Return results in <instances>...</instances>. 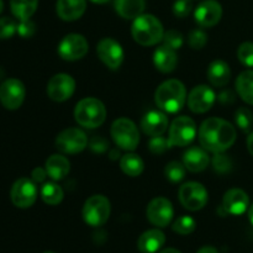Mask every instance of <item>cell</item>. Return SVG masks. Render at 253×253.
<instances>
[{
  "mask_svg": "<svg viewBox=\"0 0 253 253\" xmlns=\"http://www.w3.org/2000/svg\"><path fill=\"white\" fill-rule=\"evenodd\" d=\"M172 229L173 231L179 235H183V236L184 235H190L197 229V222H195V220L193 217L184 215V216H179L173 222Z\"/></svg>",
  "mask_w": 253,
  "mask_h": 253,
  "instance_id": "cell-31",
  "label": "cell"
},
{
  "mask_svg": "<svg viewBox=\"0 0 253 253\" xmlns=\"http://www.w3.org/2000/svg\"><path fill=\"white\" fill-rule=\"evenodd\" d=\"M111 137L114 142L125 151H133L140 142V133L137 126L130 119H116L111 125Z\"/></svg>",
  "mask_w": 253,
  "mask_h": 253,
  "instance_id": "cell-5",
  "label": "cell"
},
{
  "mask_svg": "<svg viewBox=\"0 0 253 253\" xmlns=\"http://www.w3.org/2000/svg\"><path fill=\"white\" fill-rule=\"evenodd\" d=\"M36 32V25L32 22L31 20H22L20 24L17 25V34L22 37V39H30Z\"/></svg>",
  "mask_w": 253,
  "mask_h": 253,
  "instance_id": "cell-41",
  "label": "cell"
},
{
  "mask_svg": "<svg viewBox=\"0 0 253 253\" xmlns=\"http://www.w3.org/2000/svg\"><path fill=\"white\" fill-rule=\"evenodd\" d=\"M110 202L104 195H93L85 202L83 207V219L85 224L93 227L103 226L110 216Z\"/></svg>",
  "mask_w": 253,
  "mask_h": 253,
  "instance_id": "cell-6",
  "label": "cell"
},
{
  "mask_svg": "<svg viewBox=\"0 0 253 253\" xmlns=\"http://www.w3.org/2000/svg\"><path fill=\"white\" fill-rule=\"evenodd\" d=\"M147 219L157 227H166L170 224L174 215L172 203L166 198H155L147 205Z\"/></svg>",
  "mask_w": 253,
  "mask_h": 253,
  "instance_id": "cell-15",
  "label": "cell"
},
{
  "mask_svg": "<svg viewBox=\"0 0 253 253\" xmlns=\"http://www.w3.org/2000/svg\"><path fill=\"white\" fill-rule=\"evenodd\" d=\"M208 79H209L210 84L216 88H222L226 85L231 78V71L226 62L217 61L211 62L208 67Z\"/></svg>",
  "mask_w": 253,
  "mask_h": 253,
  "instance_id": "cell-24",
  "label": "cell"
},
{
  "mask_svg": "<svg viewBox=\"0 0 253 253\" xmlns=\"http://www.w3.org/2000/svg\"><path fill=\"white\" fill-rule=\"evenodd\" d=\"M179 202L185 209L198 211L208 203V190L198 182L184 183L179 188Z\"/></svg>",
  "mask_w": 253,
  "mask_h": 253,
  "instance_id": "cell-9",
  "label": "cell"
},
{
  "mask_svg": "<svg viewBox=\"0 0 253 253\" xmlns=\"http://www.w3.org/2000/svg\"><path fill=\"white\" fill-rule=\"evenodd\" d=\"M214 90L210 86L198 85L188 95V106L195 114H204L212 108L215 103Z\"/></svg>",
  "mask_w": 253,
  "mask_h": 253,
  "instance_id": "cell-16",
  "label": "cell"
},
{
  "mask_svg": "<svg viewBox=\"0 0 253 253\" xmlns=\"http://www.w3.org/2000/svg\"><path fill=\"white\" fill-rule=\"evenodd\" d=\"M185 166L183 163L177 162V161H173L169 162L165 168V175L168 180H170L172 183H178L184 178L185 175Z\"/></svg>",
  "mask_w": 253,
  "mask_h": 253,
  "instance_id": "cell-33",
  "label": "cell"
},
{
  "mask_svg": "<svg viewBox=\"0 0 253 253\" xmlns=\"http://www.w3.org/2000/svg\"><path fill=\"white\" fill-rule=\"evenodd\" d=\"M63 189L56 183H46L41 188V198L46 204L58 205L63 200Z\"/></svg>",
  "mask_w": 253,
  "mask_h": 253,
  "instance_id": "cell-30",
  "label": "cell"
},
{
  "mask_svg": "<svg viewBox=\"0 0 253 253\" xmlns=\"http://www.w3.org/2000/svg\"><path fill=\"white\" fill-rule=\"evenodd\" d=\"M235 123L244 132H250L253 126L252 111L247 108H239L235 113Z\"/></svg>",
  "mask_w": 253,
  "mask_h": 253,
  "instance_id": "cell-32",
  "label": "cell"
},
{
  "mask_svg": "<svg viewBox=\"0 0 253 253\" xmlns=\"http://www.w3.org/2000/svg\"><path fill=\"white\" fill-rule=\"evenodd\" d=\"M208 36L202 30H193L188 37V43L193 49H202L207 44Z\"/></svg>",
  "mask_w": 253,
  "mask_h": 253,
  "instance_id": "cell-38",
  "label": "cell"
},
{
  "mask_svg": "<svg viewBox=\"0 0 253 253\" xmlns=\"http://www.w3.org/2000/svg\"><path fill=\"white\" fill-rule=\"evenodd\" d=\"M166 242V236L161 230L152 229L143 232L137 240V249L141 253H156Z\"/></svg>",
  "mask_w": 253,
  "mask_h": 253,
  "instance_id": "cell-21",
  "label": "cell"
},
{
  "mask_svg": "<svg viewBox=\"0 0 253 253\" xmlns=\"http://www.w3.org/2000/svg\"><path fill=\"white\" fill-rule=\"evenodd\" d=\"M212 166L214 169L219 173H227L232 167V162L230 157L222 153H215L214 158H212Z\"/></svg>",
  "mask_w": 253,
  "mask_h": 253,
  "instance_id": "cell-39",
  "label": "cell"
},
{
  "mask_svg": "<svg viewBox=\"0 0 253 253\" xmlns=\"http://www.w3.org/2000/svg\"><path fill=\"white\" fill-rule=\"evenodd\" d=\"M155 67L162 73H170L175 69L178 63V57L174 49L169 48L166 44L157 47L153 53Z\"/></svg>",
  "mask_w": 253,
  "mask_h": 253,
  "instance_id": "cell-23",
  "label": "cell"
},
{
  "mask_svg": "<svg viewBox=\"0 0 253 253\" xmlns=\"http://www.w3.org/2000/svg\"><path fill=\"white\" fill-rule=\"evenodd\" d=\"M131 34L141 46H153L162 41L165 30L157 17L151 14H142L133 20Z\"/></svg>",
  "mask_w": 253,
  "mask_h": 253,
  "instance_id": "cell-3",
  "label": "cell"
},
{
  "mask_svg": "<svg viewBox=\"0 0 253 253\" xmlns=\"http://www.w3.org/2000/svg\"><path fill=\"white\" fill-rule=\"evenodd\" d=\"M148 148L153 155H162L165 153L168 148H170L169 140L162 136H155L151 138L150 143H148Z\"/></svg>",
  "mask_w": 253,
  "mask_h": 253,
  "instance_id": "cell-37",
  "label": "cell"
},
{
  "mask_svg": "<svg viewBox=\"0 0 253 253\" xmlns=\"http://www.w3.org/2000/svg\"><path fill=\"white\" fill-rule=\"evenodd\" d=\"M17 32V25L10 17H0V40L11 39Z\"/></svg>",
  "mask_w": 253,
  "mask_h": 253,
  "instance_id": "cell-36",
  "label": "cell"
},
{
  "mask_svg": "<svg viewBox=\"0 0 253 253\" xmlns=\"http://www.w3.org/2000/svg\"><path fill=\"white\" fill-rule=\"evenodd\" d=\"M44 253H54V252H51V251H47V252H44Z\"/></svg>",
  "mask_w": 253,
  "mask_h": 253,
  "instance_id": "cell-51",
  "label": "cell"
},
{
  "mask_svg": "<svg viewBox=\"0 0 253 253\" xmlns=\"http://www.w3.org/2000/svg\"><path fill=\"white\" fill-rule=\"evenodd\" d=\"M210 158L208 153L200 147H190L185 151L183 156V165L188 170L193 173H199L207 169Z\"/></svg>",
  "mask_w": 253,
  "mask_h": 253,
  "instance_id": "cell-22",
  "label": "cell"
},
{
  "mask_svg": "<svg viewBox=\"0 0 253 253\" xmlns=\"http://www.w3.org/2000/svg\"><path fill=\"white\" fill-rule=\"evenodd\" d=\"M249 219L250 221H251V224L253 225V204L251 205V208H250L249 210Z\"/></svg>",
  "mask_w": 253,
  "mask_h": 253,
  "instance_id": "cell-48",
  "label": "cell"
},
{
  "mask_svg": "<svg viewBox=\"0 0 253 253\" xmlns=\"http://www.w3.org/2000/svg\"><path fill=\"white\" fill-rule=\"evenodd\" d=\"M145 7V0H115L116 12L126 20H135L143 14Z\"/></svg>",
  "mask_w": 253,
  "mask_h": 253,
  "instance_id": "cell-26",
  "label": "cell"
},
{
  "mask_svg": "<svg viewBox=\"0 0 253 253\" xmlns=\"http://www.w3.org/2000/svg\"><path fill=\"white\" fill-rule=\"evenodd\" d=\"M222 7L216 0H205L200 2L194 12L197 24L202 27H212L221 20Z\"/></svg>",
  "mask_w": 253,
  "mask_h": 253,
  "instance_id": "cell-17",
  "label": "cell"
},
{
  "mask_svg": "<svg viewBox=\"0 0 253 253\" xmlns=\"http://www.w3.org/2000/svg\"><path fill=\"white\" fill-rule=\"evenodd\" d=\"M86 9V0H57V15L64 21L81 19Z\"/></svg>",
  "mask_w": 253,
  "mask_h": 253,
  "instance_id": "cell-20",
  "label": "cell"
},
{
  "mask_svg": "<svg viewBox=\"0 0 253 253\" xmlns=\"http://www.w3.org/2000/svg\"><path fill=\"white\" fill-rule=\"evenodd\" d=\"M236 141V130L229 121L219 118H209L203 121L199 128V142L204 150L212 153H222Z\"/></svg>",
  "mask_w": 253,
  "mask_h": 253,
  "instance_id": "cell-1",
  "label": "cell"
},
{
  "mask_svg": "<svg viewBox=\"0 0 253 253\" xmlns=\"http://www.w3.org/2000/svg\"><path fill=\"white\" fill-rule=\"evenodd\" d=\"M197 135V126L195 123L188 116H179L174 119L169 127V140L170 147H184L192 143V141Z\"/></svg>",
  "mask_w": 253,
  "mask_h": 253,
  "instance_id": "cell-7",
  "label": "cell"
},
{
  "mask_svg": "<svg viewBox=\"0 0 253 253\" xmlns=\"http://www.w3.org/2000/svg\"><path fill=\"white\" fill-rule=\"evenodd\" d=\"M31 175H32V180H34V182L42 183L44 179H46V177L48 174H47V172H46V168L43 169V168H41V167H37L32 170Z\"/></svg>",
  "mask_w": 253,
  "mask_h": 253,
  "instance_id": "cell-43",
  "label": "cell"
},
{
  "mask_svg": "<svg viewBox=\"0 0 253 253\" xmlns=\"http://www.w3.org/2000/svg\"><path fill=\"white\" fill-rule=\"evenodd\" d=\"M197 253H219L215 247H211V246H204L202 247V249L199 250Z\"/></svg>",
  "mask_w": 253,
  "mask_h": 253,
  "instance_id": "cell-45",
  "label": "cell"
},
{
  "mask_svg": "<svg viewBox=\"0 0 253 253\" xmlns=\"http://www.w3.org/2000/svg\"><path fill=\"white\" fill-rule=\"evenodd\" d=\"M88 146V137L81 128L69 127L58 133L56 137V147L64 155H76Z\"/></svg>",
  "mask_w": 253,
  "mask_h": 253,
  "instance_id": "cell-8",
  "label": "cell"
},
{
  "mask_svg": "<svg viewBox=\"0 0 253 253\" xmlns=\"http://www.w3.org/2000/svg\"><path fill=\"white\" fill-rule=\"evenodd\" d=\"M162 41L166 46L174 49V51L175 49H179L183 46V43H184L183 35L179 31H177V30H169V31L165 32Z\"/></svg>",
  "mask_w": 253,
  "mask_h": 253,
  "instance_id": "cell-34",
  "label": "cell"
},
{
  "mask_svg": "<svg viewBox=\"0 0 253 253\" xmlns=\"http://www.w3.org/2000/svg\"><path fill=\"white\" fill-rule=\"evenodd\" d=\"M96 53L100 61L108 68L116 71L124 62V49L121 44L114 39L106 37L103 39L96 46Z\"/></svg>",
  "mask_w": 253,
  "mask_h": 253,
  "instance_id": "cell-13",
  "label": "cell"
},
{
  "mask_svg": "<svg viewBox=\"0 0 253 253\" xmlns=\"http://www.w3.org/2000/svg\"><path fill=\"white\" fill-rule=\"evenodd\" d=\"M120 168L126 175L130 177H138L142 174L143 169H145V163H143L142 158L135 153H127V155L123 156L120 161Z\"/></svg>",
  "mask_w": 253,
  "mask_h": 253,
  "instance_id": "cell-29",
  "label": "cell"
},
{
  "mask_svg": "<svg viewBox=\"0 0 253 253\" xmlns=\"http://www.w3.org/2000/svg\"><path fill=\"white\" fill-rule=\"evenodd\" d=\"M109 147L108 141L103 137H94L90 142V148L96 153H104Z\"/></svg>",
  "mask_w": 253,
  "mask_h": 253,
  "instance_id": "cell-42",
  "label": "cell"
},
{
  "mask_svg": "<svg viewBox=\"0 0 253 253\" xmlns=\"http://www.w3.org/2000/svg\"><path fill=\"white\" fill-rule=\"evenodd\" d=\"M193 10L192 0H175L173 4V14L179 19L187 17Z\"/></svg>",
  "mask_w": 253,
  "mask_h": 253,
  "instance_id": "cell-40",
  "label": "cell"
},
{
  "mask_svg": "<svg viewBox=\"0 0 253 253\" xmlns=\"http://www.w3.org/2000/svg\"><path fill=\"white\" fill-rule=\"evenodd\" d=\"M26 95L24 83L19 79L9 78L0 85V103L7 110H16L22 105Z\"/></svg>",
  "mask_w": 253,
  "mask_h": 253,
  "instance_id": "cell-11",
  "label": "cell"
},
{
  "mask_svg": "<svg viewBox=\"0 0 253 253\" xmlns=\"http://www.w3.org/2000/svg\"><path fill=\"white\" fill-rule=\"evenodd\" d=\"M141 127L148 136H162L168 127V118L165 113L152 110L143 116Z\"/></svg>",
  "mask_w": 253,
  "mask_h": 253,
  "instance_id": "cell-19",
  "label": "cell"
},
{
  "mask_svg": "<svg viewBox=\"0 0 253 253\" xmlns=\"http://www.w3.org/2000/svg\"><path fill=\"white\" fill-rule=\"evenodd\" d=\"M39 0H10V9L14 16L22 20H29L36 12Z\"/></svg>",
  "mask_w": 253,
  "mask_h": 253,
  "instance_id": "cell-27",
  "label": "cell"
},
{
  "mask_svg": "<svg viewBox=\"0 0 253 253\" xmlns=\"http://www.w3.org/2000/svg\"><path fill=\"white\" fill-rule=\"evenodd\" d=\"M2 9H4V2H2V0H0V14H1Z\"/></svg>",
  "mask_w": 253,
  "mask_h": 253,
  "instance_id": "cell-50",
  "label": "cell"
},
{
  "mask_svg": "<svg viewBox=\"0 0 253 253\" xmlns=\"http://www.w3.org/2000/svg\"><path fill=\"white\" fill-rule=\"evenodd\" d=\"M90 1L95 2V4H105V2H108L109 0H90Z\"/></svg>",
  "mask_w": 253,
  "mask_h": 253,
  "instance_id": "cell-49",
  "label": "cell"
},
{
  "mask_svg": "<svg viewBox=\"0 0 253 253\" xmlns=\"http://www.w3.org/2000/svg\"><path fill=\"white\" fill-rule=\"evenodd\" d=\"M46 172L48 177L53 180L63 179L66 175H68L71 165H69L68 158L62 155H52L48 160L46 161Z\"/></svg>",
  "mask_w": 253,
  "mask_h": 253,
  "instance_id": "cell-25",
  "label": "cell"
},
{
  "mask_svg": "<svg viewBox=\"0 0 253 253\" xmlns=\"http://www.w3.org/2000/svg\"><path fill=\"white\" fill-rule=\"evenodd\" d=\"M76 90V81L69 74L59 73L52 77L47 84V95L53 101H66Z\"/></svg>",
  "mask_w": 253,
  "mask_h": 253,
  "instance_id": "cell-14",
  "label": "cell"
},
{
  "mask_svg": "<svg viewBox=\"0 0 253 253\" xmlns=\"http://www.w3.org/2000/svg\"><path fill=\"white\" fill-rule=\"evenodd\" d=\"M89 43L83 35L69 34L58 44V54L64 61H78L88 53Z\"/></svg>",
  "mask_w": 253,
  "mask_h": 253,
  "instance_id": "cell-10",
  "label": "cell"
},
{
  "mask_svg": "<svg viewBox=\"0 0 253 253\" xmlns=\"http://www.w3.org/2000/svg\"><path fill=\"white\" fill-rule=\"evenodd\" d=\"M237 57L244 66L253 67V42H244L240 44Z\"/></svg>",
  "mask_w": 253,
  "mask_h": 253,
  "instance_id": "cell-35",
  "label": "cell"
},
{
  "mask_svg": "<svg viewBox=\"0 0 253 253\" xmlns=\"http://www.w3.org/2000/svg\"><path fill=\"white\" fill-rule=\"evenodd\" d=\"M219 101L221 104H226V105H230L235 101V94L232 93L231 90H225L222 93L219 94Z\"/></svg>",
  "mask_w": 253,
  "mask_h": 253,
  "instance_id": "cell-44",
  "label": "cell"
},
{
  "mask_svg": "<svg viewBox=\"0 0 253 253\" xmlns=\"http://www.w3.org/2000/svg\"><path fill=\"white\" fill-rule=\"evenodd\" d=\"M155 100L161 110L169 114L178 113L187 101V89L180 81L169 79L158 86Z\"/></svg>",
  "mask_w": 253,
  "mask_h": 253,
  "instance_id": "cell-2",
  "label": "cell"
},
{
  "mask_svg": "<svg viewBox=\"0 0 253 253\" xmlns=\"http://www.w3.org/2000/svg\"><path fill=\"white\" fill-rule=\"evenodd\" d=\"M247 148H249V152L253 156V131L247 137Z\"/></svg>",
  "mask_w": 253,
  "mask_h": 253,
  "instance_id": "cell-46",
  "label": "cell"
},
{
  "mask_svg": "<svg viewBox=\"0 0 253 253\" xmlns=\"http://www.w3.org/2000/svg\"><path fill=\"white\" fill-rule=\"evenodd\" d=\"M249 195L242 189L234 188V189H230L225 193L224 198H222L221 209L224 210L225 215L229 214L240 216V215L246 212V210L249 209Z\"/></svg>",
  "mask_w": 253,
  "mask_h": 253,
  "instance_id": "cell-18",
  "label": "cell"
},
{
  "mask_svg": "<svg viewBox=\"0 0 253 253\" xmlns=\"http://www.w3.org/2000/svg\"><path fill=\"white\" fill-rule=\"evenodd\" d=\"M10 198L12 204L20 209H27L32 207L37 199L36 184L29 178H20L12 184Z\"/></svg>",
  "mask_w": 253,
  "mask_h": 253,
  "instance_id": "cell-12",
  "label": "cell"
},
{
  "mask_svg": "<svg viewBox=\"0 0 253 253\" xmlns=\"http://www.w3.org/2000/svg\"><path fill=\"white\" fill-rule=\"evenodd\" d=\"M236 90L242 100L253 105V71H245L237 77Z\"/></svg>",
  "mask_w": 253,
  "mask_h": 253,
  "instance_id": "cell-28",
  "label": "cell"
},
{
  "mask_svg": "<svg viewBox=\"0 0 253 253\" xmlns=\"http://www.w3.org/2000/svg\"><path fill=\"white\" fill-rule=\"evenodd\" d=\"M74 119L83 127H99L106 119V109L99 99H82L74 109Z\"/></svg>",
  "mask_w": 253,
  "mask_h": 253,
  "instance_id": "cell-4",
  "label": "cell"
},
{
  "mask_svg": "<svg viewBox=\"0 0 253 253\" xmlns=\"http://www.w3.org/2000/svg\"><path fill=\"white\" fill-rule=\"evenodd\" d=\"M160 253H182V252H179L178 250H175V249H166Z\"/></svg>",
  "mask_w": 253,
  "mask_h": 253,
  "instance_id": "cell-47",
  "label": "cell"
}]
</instances>
